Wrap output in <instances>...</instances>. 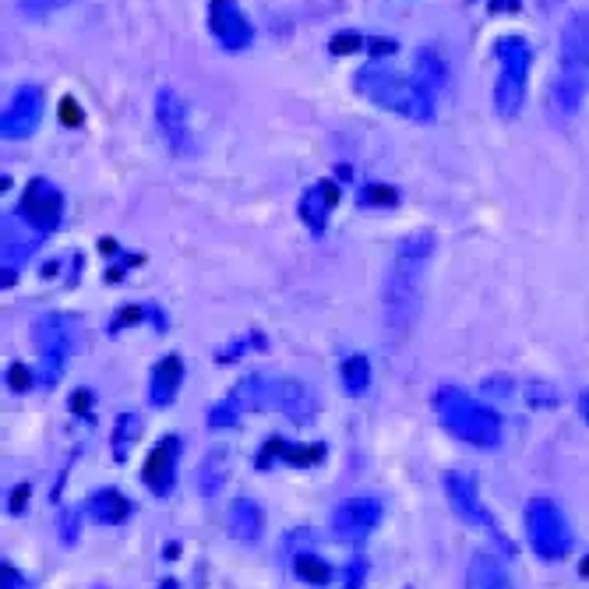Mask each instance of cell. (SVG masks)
<instances>
[{
	"label": "cell",
	"mask_w": 589,
	"mask_h": 589,
	"mask_svg": "<svg viewBox=\"0 0 589 589\" xmlns=\"http://www.w3.org/2000/svg\"><path fill=\"white\" fill-rule=\"evenodd\" d=\"M435 258V234L431 229H420V234H409L399 240L396 255H392L388 276H385V329L388 332H406L417 321L420 311V290H424V276L427 265Z\"/></svg>",
	"instance_id": "obj_1"
},
{
	"label": "cell",
	"mask_w": 589,
	"mask_h": 589,
	"mask_svg": "<svg viewBox=\"0 0 589 589\" xmlns=\"http://www.w3.org/2000/svg\"><path fill=\"white\" fill-rule=\"evenodd\" d=\"M435 417L452 438H459L462 445H473V449H497L505 435L502 414L488 403L473 399L459 385H441L435 392Z\"/></svg>",
	"instance_id": "obj_2"
},
{
	"label": "cell",
	"mask_w": 589,
	"mask_h": 589,
	"mask_svg": "<svg viewBox=\"0 0 589 589\" xmlns=\"http://www.w3.org/2000/svg\"><path fill=\"white\" fill-rule=\"evenodd\" d=\"M356 88L382 110H392L406 120L417 124H431L435 120V93L427 88L417 75H396L385 64H367L361 75H356Z\"/></svg>",
	"instance_id": "obj_3"
},
{
	"label": "cell",
	"mask_w": 589,
	"mask_h": 589,
	"mask_svg": "<svg viewBox=\"0 0 589 589\" xmlns=\"http://www.w3.org/2000/svg\"><path fill=\"white\" fill-rule=\"evenodd\" d=\"M523 523H526V540L529 550L540 561H565L576 547V533L568 523L565 508L547 494H533L526 508H523Z\"/></svg>",
	"instance_id": "obj_4"
},
{
	"label": "cell",
	"mask_w": 589,
	"mask_h": 589,
	"mask_svg": "<svg viewBox=\"0 0 589 589\" xmlns=\"http://www.w3.org/2000/svg\"><path fill=\"white\" fill-rule=\"evenodd\" d=\"M497 57V82H494V114L512 120L526 103V82H529V64H533V46L523 35H505L494 43Z\"/></svg>",
	"instance_id": "obj_5"
},
{
	"label": "cell",
	"mask_w": 589,
	"mask_h": 589,
	"mask_svg": "<svg viewBox=\"0 0 589 589\" xmlns=\"http://www.w3.org/2000/svg\"><path fill=\"white\" fill-rule=\"evenodd\" d=\"M32 343L40 353V385L53 388L78 353V321L71 314H43L32 325Z\"/></svg>",
	"instance_id": "obj_6"
},
{
	"label": "cell",
	"mask_w": 589,
	"mask_h": 589,
	"mask_svg": "<svg viewBox=\"0 0 589 589\" xmlns=\"http://www.w3.org/2000/svg\"><path fill=\"white\" fill-rule=\"evenodd\" d=\"M441 491H445V502L452 505V512L459 515L462 523L480 529V533H488V537L497 544V547H505V555H515V544L502 533V526L494 523V515L491 508L484 505V497H480V480L476 473L470 470H449V473H441Z\"/></svg>",
	"instance_id": "obj_7"
},
{
	"label": "cell",
	"mask_w": 589,
	"mask_h": 589,
	"mask_svg": "<svg viewBox=\"0 0 589 589\" xmlns=\"http://www.w3.org/2000/svg\"><path fill=\"white\" fill-rule=\"evenodd\" d=\"M385 520V502L378 494H353L332 508L329 533L339 544H364Z\"/></svg>",
	"instance_id": "obj_8"
},
{
	"label": "cell",
	"mask_w": 589,
	"mask_h": 589,
	"mask_svg": "<svg viewBox=\"0 0 589 589\" xmlns=\"http://www.w3.org/2000/svg\"><path fill=\"white\" fill-rule=\"evenodd\" d=\"M156 128H159V138L167 141V149L176 159H188L194 152L188 103L181 99L176 88H159V93H156Z\"/></svg>",
	"instance_id": "obj_9"
},
{
	"label": "cell",
	"mask_w": 589,
	"mask_h": 589,
	"mask_svg": "<svg viewBox=\"0 0 589 589\" xmlns=\"http://www.w3.org/2000/svg\"><path fill=\"white\" fill-rule=\"evenodd\" d=\"M18 216H22L35 234H53L64 219V194L57 184H50L46 176H32L22 191V202H18Z\"/></svg>",
	"instance_id": "obj_10"
},
{
	"label": "cell",
	"mask_w": 589,
	"mask_h": 589,
	"mask_svg": "<svg viewBox=\"0 0 589 589\" xmlns=\"http://www.w3.org/2000/svg\"><path fill=\"white\" fill-rule=\"evenodd\" d=\"M208 32L229 53H240L255 43V25L237 0H208Z\"/></svg>",
	"instance_id": "obj_11"
},
{
	"label": "cell",
	"mask_w": 589,
	"mask_h": 589,
	"mask_svg": "<svg viewBox=\"0 0 589 589\" xmlns=\"http://www.w3.org/2000/svg\"><path fill=\"white\" fill-rule=\"evenodd\" d=\"M318 392L300 378H269V409L303 427L318 417Z\"/></svg>",
	"instance_id": "obj_12"
},
{
	"label": "cell",
	"mask_w": 589,
	"mask_h": 589,
	"mask_svg": "<svg viewBox=\"0 0 589 589\" xmlns=\"http://www.w3.org/2000/svg\"><path fill=\"white\" fill-rule=\"evenodd\" d=\"M43 110H46V99H43V88L40 85L14 88V96L4 106V117H0V135H4L8 141L29 138L35 128H40Z\"/></svg>",
	"instance_id": "obj_13"
},
{
	"label": "cell",
	"mask_w": 589,
	"mask_h": 589,
	"mask_svg": "<svg viewBox=\"0 0 589 589\" xmlns=\"http://www.w3.org/2000/svg\"><path fill=\"white\" fill-rule=\"evenodd\" d=\"M181 449H184L181 435H163L152 445V452L146 456V467H141V484H146L156 497H170L173 494Z\"/></svg>",
	"instance_id": "obj_14"
},
{
	"label": "cell",
	"mask_w": 589,
	"mask_h": 589,
	"mask_svg": "<svg viewBox=\"0 0 589 589\" xmlns=\"http://www.w3.org/2000/svg\"><path fill=\"white\" fill-rule=\"evenodd\" d=\"M329 456L325 445H293L287 438H269L261 445L258 452V470H272L276 462H282V467H293V470H311V467H321Z\"/></svg>",
	"instance_id": "obj_15"
},
{
	"label": "cell",
	"mask_w": 589,
	"mask_h": 589,
	"mask_svg": "<svg viewBox=\"0 0 589 589\" xmlns=\"http://www.w3.org/2000/svg\"><path fill=\"white\" fill-rule=\"evenodd\" d=\"M558 57H561V64H558L561 71H579V75H589V14L586 11H576L561 25Z\"/></svg>",
	"instance_id": "obj_16"
},
{
	"label": "cell",
	"mask_w": 589,
	"mask_h": 589,
	"mask_svg": "<svg viewBox=\"0 0 589 589\" xmlns=\"http://www.w3.org/2000/svg\"><path fill=\"white\" fill-rule=\"evenodd\" d=\"M40 237L43 234H35V229L18 216V212L4 219V279L8 282L29 261V255L35 251V247H40Z\"/></svg>",
	"instance_id": "obj_17"
},
{
	"label": "cell",
	"mask_w": 589,
	"mask_h": 589,
	"mask_svg": "<svg viewBox=\"0 0 589 589\" xmlns=\"http://www.w3.org/2000/svg\"><path fill=\"white\" fill-rule=\"evenodd\" d=\"M589 93V75H579V71H561L555 82H550V93H547V106L550 114H555L558 120H568L579 114V106Z\"/></svg>",
	"instance_id": "obj_18"
},
{
	"label": "cell",
	"mask_w": 589,
	"mask_h": 589,
	"mask_svg": "<svg viewBox=\"0 0 589 589\" xmlns=\"http://www.w3.org/2000/svg\"><path fill=\"white\" fill-rule=\"evenodd\" d=\"M226 529L237 544H258L265 537V508L255 497H234L226 508Z\"/></svg>",
	"instance_id": "obj_19"
},
{
	"label": "cell",
	"mask_w": 589,
	"mask_h": 589,
	"mask_svg": "<svg viewBox=\"0 0 589 589\" xmlns=\"http://www.w3.org/2000/svg\"><path fill=\"white\" fill-rule=\"evenodd\" d=\"M181 385H184V361L176 353H170L149 374V403L156 409L173 406L176 396H181Z\"/></svg>",
	"instance_id": "obj_20"
},
{
	"label": "cell",
	"mask_w": 589,
	"mask_h": 589,
	"mask_svg": "<svg viewBox=\"0 0 589 589\" xmlns=\"http://www.w3.org/2000/svg\"><path fill=\"white\" fill-rule=\"evenodd\" d=\"M335 202H339V188H335L332 181H318V184H311L308 191H303V199H300V219H303V226H308L314 237L325 234Z\"/></svg>",
	"instance_id": "obj_21"
},
{
	"label": "cell",
	"mask_w": 589,
	"mask_h": 589,
	"mask_svg": "<svg viewBox=\"0 0 589 589\" xmlns=\"http://www.w3.org/2000/svg\"><path fill=\"white\" fill-rule=\"evenodd\" d=\"M85 515L93 523H103V526H120V523H128L135 515V502L117 488H99V491L88 494Z\"/></svg>",
	"instance_id": "obj_22"
},
{
	"label": "cell",
	"mask_w": 589,
	"mask_h": 589,
	"mask_svg": "<svg viewBox=\"0 0 589 589\" xmlns=\"http://www.w3.org/2000/svg\"><path fill=\"white\" fill-rule=\"evenodd\" d=\"M467 589H515L508 568L502 558L488 555V550H476L467 565Z\"/></svg>",
	"instance_id": "obj_23"
},
{
	"label": "cell",
	"mask_w": 589,
	"mask_h": 589,
	"mask_svg": "<svg viewBox=\"0 0 589 589\" xmlns=\"http://www.w3.org/2000/svg\"><path fill=\"white\" fill-rule=\"evenodd\" d=\"M290 572H293L300 582L314 586V589L332 586V579H335V568H332L325 558H321L318 550H311V547L293 550V555H290Z\"/></svg>",
	"instance_id": "obj_24"
},
{
	"label": "cell",
	"mask_w": 589,
	"mask_h": 589,
	"mask_svg": "<svg viewBox=\"0 0 589 589\" xmlns=\"http://www.w3.org/2000/svg\"><path fill=\"white\" fill-rule=\"evenodd\" d=\"M339 382H343V392L350 399H361L371 392V382H374V374H371V361L364 353H353L346 356L343 364H339Z\"/></svg>",
	"instance_id": "obj_25"
},
{
	"label": "cell",
	"mask_w": 589,
	"mask_h": 589,
	"mask_svg": "<svg viewBox=\"0 0 589 589\" xmlns=\"http://www.w3.org/2000/svg\"><path fill=\"white\" fill-rule=\"evenodd\" d=\"M226 476H229V456H226V449H212L202 459V467H199V491L205 497H216L226 488Z\"/></svg>",
	"instance_id": "obj_26"
},
{
	"label": "cell",
	"mask_w": 589,
	"mask_h": 589,
	"mask_svg": "<svg viewBox=\"0 0 589 589\" xmlns=\"http://www.w3.org/2000/svg\"><path fill=\"white\" fill-rule=\"evenodd\" d=\"M138 431H141V417L138 414H117L114 420V435H110V452H114V462H128L131 459V449H135V441H138Z\"/></svg>",
	"instance_id": "obj_27"
},
{
	"label": "cell",
	"mask_w": 589,
	"mask_h": 589,
	"mask_svg": "<svg viewBox=\"0 0 589 589\" xmlns=\"http://www.w3.org/2000/svg\"><path fill=\"white\" fill-rule=\"evenodd\" d=\"M417 78L431 88V93H438V88L445 85V61L438 57L431 46H424L417 53Z\"/></svg>",
	"instance_id": "obj_28"
},
{
	"label": "cell",
	"mask_w": 589,
	"mask_h": 589,
	"mask_svg": "<svg viewBox=\"0 0 589 589\" xmlns=\"http://www.w3.org/2000/svg\"><path fill=\"white\" fill-rule=\"evenodd\" d=\"M82 515H85V508H78V505L61 508V515H57V537H61L64 547H78V540H82Z\"/></svg>",
	"instance_id": "obj_29"
},
{
	"label": "cell",
	"mask_w": 589,
	"mask_h": 589,
	"mask_svg": "<svg viewBox=\"0 0 589 589\" xmlns=\"http://www.w3.org/2000/svg\"><path fill=\"white\" fill-rule=\"evenodd\" d=\"M240 417H244V409L234 403V399H223V403H216V406H208V427L212 431H229V427H237L240 424Z\"/></svg>",
	"instance_id": "obj_30"
},
{
	"label": "cell",
	"mask_w": 589,
	"mask_h": 589,
	"mask_svg": "<svg viewBox=\"0 0 589 589\" xmlns=\"http://www.w3.org/2000/svg\"><path fill=\"white\" fill-rule=\"evenodd\" d=\"M251 346H265V339L258 335V332H251V335H244V339H237V343H229V346H223V350H216V364H234V361H240L244 356V350H251Z\"/></svg>",
	"instance_id": "obj_31"
},
{
	"label": "cell",
	"mask_w": 589,
	"mask_h": 589,
	"mask_svg": "<svg viewBox=\"0 0 589 589\" xmlns=\"http://www.w3.org/2000/svg\"><path fill=\"white\" fill-rule=\"evenodd\" d=\"M67 4H75V0H18V11L29 14V18H43V14H53Z\"/></svg>",
	"instance_id": "obj_32"
},
{
	"label": "cell",
	"mask_w": 589,
	"mask_h": 589,
	"mask_svg": "<svg viewBox=\"0 0 589 589\" xmlns=\"http://www.w3.org/2000/svg\"><path fill=\"white\" fill-rule=\"evenodd\" d=\"M364 576H367V561L361 555H353L350 565L343 568V589H364Z\"/></svg>",
	"instance_id": "obj_33"
},
{
	"label": "cell",
	"mask_w": 589,
	"mask_h": 589,
	"mask_svg": "<svg viewBox=\"0 0 589 589\" xmlns=\"http://www.w3.org/2000/svg\"><path fill=\"white\" fill-rule=\"evenodd\" d=\"M526 399H529V406H537V409H550V406L558 403V392L547 388L544 382H533V385L526 388Z\"/></svg>",
	"instance_id": "obj_34"
},
{
	"label": "cell",
	"mask_w": 589,
	"mask_h": 589,
	"mask_svg": "<svg viewBox=\"0 0 589 589\" xmlns=\"http://www.w3.org/2000/svg\"><path fill=\"white\" fill-rule=\"evenodd\" d=\"M32 382H35V378H32V371H29L25 364H11V367H8V388H11V392H29Z\"/></svg>",
	"instance_id": "obj_35"
},
{
	"label": "cell",
	"mask_w": 589,
	"mask_h": 589,
	"mask_svg": "<svg viewBox=\"0 0 589 589\" xmlns=\"http://www.w3.org/2000/svg\"><path fill=\"white\" fill-rule=\"evenodd\" d=\"M29 494H32V488H29V484H18V488H11V494H8V512H11V515H22V512L29 508Z\"/></svg>",
	"instance_id": "obj_36"
},
{
	"label": "cell",
	"mask_w": 589,
	"mask_h": 589,
	"mask_svg": "<svg viewBox=\"0 0 589 589\" xmlns=\"http://www.w3.org/2000/svg\"><path fill=\"white\" fill-rule=\"evenodd\" d=\"M361 46H364V40H361V35H353V32H339L332 40V53H339V57H343V53H356Z\"/></svg>",
	"instance_id": "obj_37"
},
{
	"label": "cell",
	"mask_w": 589,
	"mask_h": 589,
	"mask_svg": "<svg viewBox=\"0 0 589 589\" xmlns=\"http://www.w3.org/2000/svg\"><path fill=\"white\" fill-rule=\"evenodd\" d=\"M361 202H364V205H371V202L388 205V202H396V191H392V188H378V184H367V191L361 194Z\"/></svg>",
	"instance_id": "obj_38"
},
{
	"label": "cell",
	"mask_w": 589,
	"mask_h": 589,
	"mask_svg": "<svg viewBox=\"0 0 589 589\" xmlns=\"http://www.w3.org/2000/svg\"><path fill=\"white\" fill-rule=\"evenodd\" d=\"M0 572H4V589H29V579L22 576V568H14L11 561H4Z\"/></svg>",
	"instance_id": "obj_39"
},
{
	"label": "cell",
	"mask_w": 589,
	"mask_h": 589,
	"mask_svg": "<svg viewBox=\"0 0 589 589\" xmlns=\"http://www.w3.org/2000/svg\"><path fill=\"white\" fill-rule=\"evenodd\" d=\"M61 120H64V124H71V128H78L82 110L75 106V99H64V103H61Z\"/></svg>",
	"instance_id": "obj_40"
},
{
	"label": "cell",
	"mask_w": 589,
	"mask_h": 589,
	"mask_svg": "<svg viewBox=\"0 0 589 589\" xmlns=\"http://www.w3.org/2000/svg\"><path fill=\"white\" fill-rule=\"evenodd\" d=\"M88 406H93V396H88V392H75V396H71V409H75V414L88 417Z\"/></svg>",
	"instance_id": "obj_41"
},
{
	"label": "cell",
	"mask_w": 589,
	"mask_h": 589,
	"mask_svg": "<svg viewBox=\"0 0 589 589\" xmlns=\"http://www.w3.org/2000/svg\"><path fill=\"white\" fill-rule=\"evenodd\" d=\"M579 414H582V420L589 427V392H582V396H579Z\"/></svg>",
	"instance_id": "obj_42"
},
{
	"label": "cell",
	"mask_w": 589,
	"mask_h": 589,
	"mask_svg": "<svg viewBox=\"0 0 589 589\" xmlns=\"http://www.w3.org/2000/svg\"><path fill=\"white\" fill-rule=\"evenodd\" d=\"M156 589H181V582H176V579H170V576H167V579H163V582H159Z\"/></svg>",
	"instance_id": "obj_43"
},
{
	"label": "cell",
	"mask_w": 589,
	"mask_h": 589,
	"mask_svg": "<svg viewBox=\"0 0 589 589\" xmlns=\"http://www.w3.org/2000/svg\"><path fill=\"white\" fill-rule=\"evenodd\" d=\"M93 589H106V586H93Z\"/></svg>",
	"instance_id": "obj_44"
}]
</instances>
